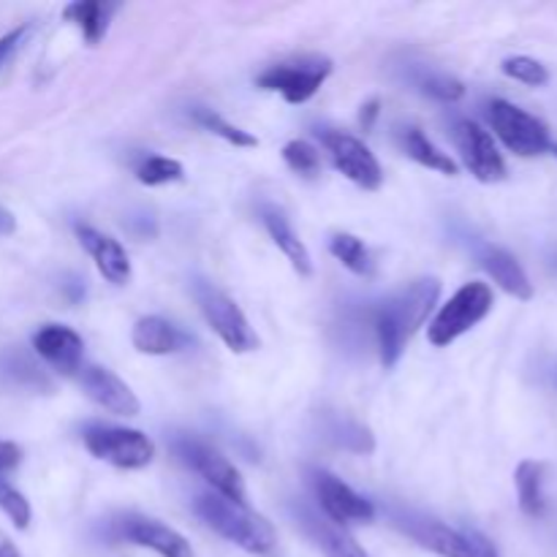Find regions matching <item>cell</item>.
I'll return each mask as SVG.
<instances>
[{
    "instance_id": "cell-32",
    "label": "cell",
    "mask_w": 557,
    "mask_h": 557,
    "mask_svg": "<svg viewBox=\"0 0 557 557\" xmlns=\"http://www.w3.org/2000/svg\"><path fill=\"white\" fill-rule=\"evenodd\" d=\"M0 509L9 515V520L14 522L20 531H25L27 525H30V504L25 500V495L16 493L11 484H5L3 479H0Z\"/></svg>"
},
{
    "instance_id": "cell-40",
    "label": "cell",
    "mask_w": 557,
    "mask_h": 557,
    "mask_svg": "<svg viewBox=\"0 0 557 557\" xmlns=\"http://www.w3.org/2000/svg\"><path fill=\"white\" fill-rule=\"evenodd\" d=\"M549 152H553V156L557 158V141H553V145H549Z\"/></svg>"
},
{
    "instance_id": "cell-2",
    "label": "cell",
    "mask_w": 557,
    "mask_h": 557,
    "mask_svg": "<svg viewBox=\"0 0 557 557\" xmlns=\"http://www.w3.org/2000/svg\"><path fill=\"white\" fill-rule=\"evenodd\" d=\"M194 511L207 528H212L226 542L237 544L245 553L267 557L277 549L275 528L261 515L250 511L248 504H237L210 490V493L196 495Z\"/></svg>"
},
{
    "instance_id": "cell-9",
    "label": "cell",
    "mask_w": 557,
    "mask_h": 557,
    "mask_svg": "<svg viewBox=\"0 0 557 557\" xmlns=\"http://www.w3.org/2000/svg\"><path fill=\"white\" fill-rule=\"evenodd\" d=\"M332 74V60L308 58L299 63H277L270 65L259 76V87L272 92H281L288 103H305L319 92L326 76Z\"/></svg>"
},
{
    "instance_id": "cell-6",
    "label": "cell",
    "mask_w": 557,
    "mask_h": 557,
    "mask_svg": "<svg viewBox=\"0 0 557 557\" xmlns=\"http://www.w3.org/2000/svg\"><path fill=\"white\" fill-rule=\"evenodd\" d=\"M196 299H199V308L205 313V319L210 321V326L215 330V335L232 348L234 354H248L259 348V337L250 330L248 319H245L243 310L234 305V299H228L226 294L218 292L215 286L205 281H196L194 286Z\"/></svg>"
},
{
    "instance_id": "cell-3",
    "label": "cell",
    "mask_w": 557,
    "mask_h": 557,
    "mask_svg": "<svg viewBox=\"0 0 557 557\" xmlns=\"http://www.w3.org/2000/svg\"><path fill=\"white\" fill-rule=\"evenodd\" d=\"M493 310V288L487 283H466L444 308L438 310L433 321L428 326V337L435 348L451 346L457 337L466 335L468 330L479 324L482 319H487V313Z\"/></svg>"
},
{
    "instance_id": "cell-33",
    "label": "cell",
    "mask_w": 557,
    "mask_h": 557,
    "mask_svg": "<svg viewBox=\"0 0 557 557\" xmlns=\"http://www.w3.org/2000/svg\"><path fill=\"white\" fill-rule=\"evenodd\" d=\"M27 30H30V27L22 25V27H16V30H9V33H5V36H0V69H3V65L9 63L11 54H14L16 49L22 47V41H25Z\"/></svg>"
},
{
    "instance_id": "cell-28",
    "label": "cell",
    "mask_w": 557,
    "mask_h": 557,
    "mask_svg": "<svg viewBox=\"0 0 557 557\" xmlns=\"http://www.w3.org/2000/svg\"><path fill=\"white\" fill-rule=\"evenodd\" d=\"M194 120L201 125V128H207L210 134H218L221 139H226L228 145H234V147H256V145H259V141H256V136H250L248 131L237 128V125H232L228 120H223L221 114L212 112V109L196 107L194 109Z\"/></svg>"
},
{
    "instance_id": "cell-39",
    "label": "cell",
    "mask_w": 557,
    "mask_h": 557,
    "mask_svg": "<svg viewBox=\"0 0 557 557\" xmlns=\"http://www.w3.org/2000/svg\"><path fill=\"white\" fill-rule=\"evenodd\" d=\"M375 114H379V101H370L368 107H362V125H364V128H370V125H373Z\"/></svg>"
},
{
    "instance_id": "cell-5",
    "label": "cell",
    "mask_w": 557,
    "mask_h": 557,
    "mask_svg": "<svg viewBox=\"0 0 557 557\" xmlns=\"http://www.w3.org/2000/svg\"><path fill=\"white\" fill-rule=\"evenodd\" d=\"M174 455L185 462L188 468H194L201 479L212 487V493L223 495L228 500H237V504H248V495H245L243 476H239L237 468L215 451L212 446H207L205 441L190 438V435H180L174 438Z\"/></svg>"
},
{
    "instance_id": "cell-20",
    "label": "cell",
    "mask_w": 557,
    "mask_h": 557,
    "mask_svg": "<svg viewBox=\"0 0 557 557\" xmlns=\"http://www.w3.org/2000/svg\"><path fill=\"white\" fill-rule=\"evenodd\" d=\"M261 221H264L272 243L283 250V256L292 261L294 270H297L302 277H308L310 272H313V261H310V253H308V248H305L302 239L294 234L292 223L286 221L283 210H277L275 205H264L261 207Z\"/></svg>"
},
{
    "instance_id": "cell-37",
    "label": "cell",
    "mask_w": 557,
    "mask_h": 557,
    "mask_svg": "<svg viewBox=\"0 0 557 557\" xmlns=\"http://www.w3.org/2000/svg\"><path fill=\"white\" fill-rule=\"evenodd\" d=\"M14 228H16L14 215H11L9 210H3V207H0V237H5V234H14Z\"/></svg>"
},
{
    "instance_id": "cell-26",
    "label": "cell",
    "mask_w": 557,
    "mask_h": 557,
    "mask_svg": "<svg viewBox=\"0 0 557 557\" xmlns=\"http://www.w3.org/2000/svg\"><path fill=\"white\" fill-rule=\"evenodd\" d=\"M411 82L419 92H424L430 98H438L444 103H455L466 96V85L460 79H455V76L444 74V71L417 69L411 74Z\"/></svg>"
},
{
    "instance_id": "cell-23",
    "label": "cell",
    "mask_w": 557,
    "mask_h": 557,
    "mask_svg": "<svg viewBox=\"0 0 557 557\" xmlns=\"http://www.w3.org/2000/svg\"><path fill=\"white\" fill-rule=\"evenodd\" d=\"M544 471L547 466L539 460H522L517 466L515 482H517V495H520V509L525 511L528 517H542L544 515Z\"/></svg>"
},
{
    "instance_id": "cell-12",
    "label": "cell",
    "mask_w": 557,
    "mask_h": 557,
    "mask_svg": "<svg viewBox=\"0 0 557 557\" xmlns=\"http://www.w3.org/2000/svg\"><path fill=\"white\" fill-rule=\"evenodd\" d=\"M455 145L466 161L468 172L479 183H500L506 177L504 156L495 147V139L473 120H457L455 123Z\"/></svg>"
},
{
    "instance_id": "cell-17",
    "label": "cell",
    "mask_w": 557,
    "mask_h": 557,
    "mask_svg": "<svg viewBox=\"0 0 557 557\" xmlns=\"http://www.w3.org/2000/svg\"><path fill=\"white\" fill-rule=\"evenodd\" d=\"M76 237H79L82 248L92 256L98 272H101L109 283H114V286H125V283L131 281L128 253H125L123 245H120L117 239L107 237V234L96 232V228L90 226L76 228Z\"/></svg>"
},
{
    "instance_id": "cell-24",
    "label": "cell",
    "mask_w": 557,
    "mask_h": 557,
    "mask_svg": "<svg viewBox=\"0 0 557 557\" xmlns=\"http://www.w3.org/2000/svg\"><path fill=\"white\" fill-rule=\"evenodd\" d=\"M330 253L335 256L343 267H348L354 275L370 277L375 272L373 253H370L368 245H364L359 237H354V234H348V232L332 234Z\"/></svg>"
},
{
    "instance_id": "cell-14",
    "label": "cell",
    "mask_w": 557,
    "mask_h": 557,
    "mask_svg": "<svg viewBox=\"0 0 557 557\" xmlns=\"http://www.w3.org/2000/svg\"><path fill=\"white\" fill-rule=\"evenodd\" d=\"M79 384L96 406L114 413V417H136V413H139V400H136V395L131 392L128 384H123V381L112 373V370L98 368V364H82Z\"/></svg>"
},
{
    "instance_id": "cell-29",
    "label": "cell",
    "mask_w": 557,
    "mask_h": 557,
    "mask_svg": "<svg viewBox=\"0 0 557 557\" xmlns=\"http://www.w3.org/2000/svg\"><path fill=\"white\" fill-rule=\"evenodd\" d=\"M183 174H185L183 163L166 156H150L136 166V180H139L141 185H150V188H156V185L177 183V180H183Z\"/></svg>"
},
{
    "instance_id": "cell-21",
    "label": "cell",
    "mask_w": 557,
    "mask_h": 557,
    "mask_svg": "<svg viewBox=\"0 0 557 557\" xmlns=\"http://www.w3.org/2000/svg\"><path fill=\"white\" fill-rule=\"evenodd\" d=\"M117 11V3H101V0H76L65 5V20L74 22L82 30L87 44H98L107 36V27L112 14Z\"/></svg>"
},
{
    "instance_id": "cell-15",
    "label": "cell",
    "mask_w": 557,
    "mask_h": 557,
    "mask_svg": "<svg viewBox=\"0 0 557 557\" xmlns=\"http://www.w3.org/2000/svg\"><path fill=\"white\" fill-rule=\"evenodd\" d=\"M33 348H36L38 357L44 362L52 364L58 373L63 375H74L79 373L82 368V337L76 335L71 326L63 324H47L33 335Z\"/></svg>"
},
{
    "instance_id": "cell-31",
    "label": "cell",
    "mask_w": 557,
    "mask_h": 557,
    "mask_svg": "<svg viewBox=\"0 0 557 557\" xmlns=\"http://www.w3.org/2000/svg\"><path fill=\"white\" fill-rule=\"evenodd\" d=\"M504 74L511 79L522 82L528 87H542L549 82L547 65L539 63L536 58H525V54H517V58L504 60Z\"/></svg>"
},
{
    "instance_id": "cell-10",
    "label": "cell",
    "mask_w": 557,
    "mask_h": 557,
    "mask_svg": "<svg viewBox=\"0 0 557 557\" xmlns=\"http://www.w3.org/2000/svg\"><path fill=\"white\" fill-rule=\"evenodd\" d=\"M392 522L406 531L419 547L430 549L438 557H473L471 539L433 517L419 515L413 509H392Z\"/></svg>"
},
{
    "instance_id": "cell-19",
    "label": "cell",
    "mask_w": 557,
    "mask_h": 557,
    "mask_svg": "<svg viewBox=\"0 0 557 557\" xmlns=\"http://www.w3.org/2000/svg\"><path fill=\"white\" fill-rule=\"evenodd\" d=\"M131 341H134L136 351L150 354V357H166V354L188 346V335H183L177 326L169 324L161 315H145V319L136 321Z\"/></svg>"
},
{
    "instance_id": "cell-13",
    "label": "cell",
    "mask_w": 557,
    "mask_h": 557,
    "mask_svg": "<svg viewBox=\"0 0 557 557\" xmlns=\"http://www.w3.org/2000/svg\"><path fill=\"white\" fill-rule=\"evenodd\" d=\"M324 145L330 150L332 161H335L337 172L346 174L351 183H357L364 190H379L384 183V172H381V163L375 161L373 152L351 134H343V131H326Z\"/></svg>"
},
{
    "instance_id": "cell-36",
    "label": "cell",
    "mask_w": 557,
    "mask_h": 557,
    "mask_svg": "<svg viewBox=\"0 0 557 557\" xmlns=\"http://www.w3.org/2000/svg\"><path fill=\"white\" fill-rule=\"evenodd\" d=\"M63 292L69 294L71 302H79V299L85 297V281H79V277H74V281H71V283H65Z\"/></svg>"
},
{
    "instance_id": "cell-34",
    "label": "cell",
    "mask_w": 557,
    "mask_h": 557,
    "mask_svg": "<svg viewBox=\"0 0 557 557\" xmlns=\"http://www.w3.org/2000/svg\"><path fill=\"white\" fill-rule=\"evenodd\" d=\"M20 460H22L20 446L11 444V441H0V473L11 471L14 466H20Z\"/></svg>"
},
{
    "instance_id": "cell-8",
    "label": "cell",
    "mask_w": 557,
    "mask_h": 557,
    "mask_svg": "<svg viewBox=\"0 0 557 557\" xmlns=\"http://www.w3.org/2000/svg\"><path fill=\"white\" fill-rule=\"evenodd\" d=\"M109 533L117 542L136 544V547H145L161 557H196L194 547H190L183 533H177L174 528L163 525L161 520H152V517L145 515L114 517L109 522Z\"/></svg>"
},
{
    "instance_id": "cell-11",
    "label": "cell",
    "mask_w": 557,
    "mask_h": 557,
    "mask_svg": "<svg viewBox=\"0 0 557 557\" xmlns=\"http://www.w3.org/2000/svg\"><path fill=\"white\" fill-rule=\"evenodd\" d=\"M310 484L315 490V498H319L321 511H324L326 520H332L335 525H346V522H370L375 517L373 504L368 498H362L359 493H354L343 479H337L330 471H310Z\"/></svg>"
},
{
    "instance_id": "cell-27",
    "label": "cell",
    "mask_w": 557,
    "mask_h": 557,
    "mask_svg": "<svg viewBox=\"0 0 557 557\" xmlns=\"http://www.w3.org/2000/svg\"><path fill=\"white\" fill-rule=\"evenodd\" d=\"M326 438L335 441L337 446L348 451H359V455H368L373 451V435H370L368 428L351 422V419L332 417L330 424H326Z\"/></svg>"
},
{
    "instance_id": "cell-25",
    "label": "cell",
    "mask_w": 557,
    "mask_h": 557,
    "mask_svg": "<svg viewBox=\"0 0 557 557\" xmlns=\"http://www.w3.org/2000/svg\"><path fill=\"white\" fill-rule=\"evenodd\" d=\"M403 147H406L408 156L417 163H422V166L446 174V177H455L457 174V163L451 161V156L438 150V147H435L419 128H408L406 134H403Z\"/></svg>"
},
{
    "instance_id": "cell-30",
    "label": "cell",
    "mask_w": 557,
    "mask_h": 557,
    "mask_svg": "<svg viewBox=\"0 0 557 557\" xmlns=\"http://www.w3.org/2000/svg\"><path fill=\"white\" fill-rule=\"evenodd\" d=\"M283 161L288 163V169L302 177H315L321 172V156L313 145L302 139H294L283 147Z\"/></svg>"
},
{
    "instance_id": "cell-18",
    "label": "cell",
    "mask_w": 557,
    "mask_h": 557,
    "mask_svg": "<svg viewBox=\"0 0 557 557\" xmlns=\"http://www.w3.org/2000/svg\"><path fill=\"white\" fill-rule=\"evenodd\" d=\"M479 256V264L487 270V275L504 288L506 294L517 299H531L533 297V286H531V277L525 275L520 261L504 248H495V245H482L476 250Z\"/></svg>"
},
{
    "instance_id": "cell-35",
    "label": "cell",
    "mask_w": 557,
    "mask_h": 557,
    "mask_svg": "<svg viewBox=\"0 0 557 557\" xmlns=\"http://www.w3.org/2000/svg\"><path fill=\"white\" fill-rule=\"evenodd\" d=\"M471 539V547H473V557H498V553L493 549V544L482 536V533H466Z\"/></svg>"
},
{
    "instance_id": "cell-16",
    "label": "cell",
    "mask_w": 557,
    "mask_h": 557,
    "mask_svg": "<svg viewBox=\"0 0 557 557\" xmlns=\"http://www.w3.org/2000/svg\"><path fill=\"white\" fill-rule=\"evenodd\" d=\"M297 520L302 525V531L313 539L315 547L324 553V557H370L346 528L326 520L321 511L310 509L308 504L297 506Z\"/></svg>"
},
{
    "instance_id": "cell-1",
    "label": "cell",
    "mask_w": 557,
    "mask_h": 557,
    "mask_svg": "<svg viewBox=\"0 0 557 557\" xmlns=\"http://www.w3.org/2000/svg\"><path fill=\"white\" fill-rule=\"evenodd\" d=\"M438 277H419V281L408 283L403 292L384 299L379 308L370 310L384 368H395V364L400 362L408 341L417 335V330L428 321L430 310L438 302Z\"/></svg>"
},
{
    "instance_id": "cell-22",
    "label": "cell",
    "mask_w": 557,
    "mask_h": 557,
    "mask_svg": "<svg viewBox=\"0 0 557 557\" xmlns=\"http://www.w3.org/2000/svg\"><path fill=\"white\" fill-rule=\"evenodd\" d=\"M0 373L11 381V384L22 386V389H33V392H49L52 389V381L49 375L33 362L27 354L22 351H5L0 354Z\"/></svg>"
},
{
    "instance_id": "cell-7",
    "label": "cell",
    "mask_w": 557,
    "mask_h": 557,
    "mask_svg": "<svg viewBox=\"0 0 557 557\" xmlns=\"http://www.w3.org/2000/svg\"><path fill=\"white\" fill-rule=\"evenodd\" d=\"M490 123H493L498 139L522 158L544 156L553 145L547 125L542 120L528 114L525 109L515 107V103L500 101V98L490 103Z\"/></svg>"
},
{
    "instance_id": "cell-4",
    "label": "cell",
    "mask_w": 557,
    "mask_h": 557,
    "mask_svg": "<svg viewBox=\"0 0 557 557\" xmlns=\"http://www.w3.org/2000/svg\"><path fill=\"white\" fill-rule=\"evenodd\" d=\"M87 451L92 457L112 466L125 468V471H139V468L150 466L156 457V446L139 430L125 428H109V424H90L82 433Z\"/></svg>"
},
{
    "instance_id": "cell-38",
    "label": "cell",
    "mask_w": 557,
    "mask_h": 557,
    "mask_svg": "<svg viewBox=\"0 0 557 557\" xmlns=\"http://www.w3.org/2000/svg\"><path fill=\"white\" fill-rule=\"evenodd\" d=\"M0 557H22L20 549H16V544L11 542L5 533H0Z\"/></svg>"
}]
</instances>
